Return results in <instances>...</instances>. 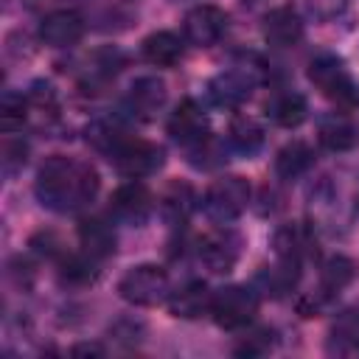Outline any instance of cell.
Listing matches in <instances>:
<instances>
[{
	"label": "cell",
	"mask_w": 359,
	"mask_h": 359,
	"mask_svg": "<svg viewBox=\"0 0 359 359\" xmlns=\"http://www.w3.org/2000/svg\"><path fill=\"white\" fill-rule=\"evenodd\" d=\"M272 247H275V255L278 258L303 264L306 258H311L317 252V233L306 222H289V224H280L275 230Z\"/></svg>",
	"instance_id": "8fae6325"
},
{
	"label": "cell",
	"mask_w": 359,
	"mask_h": 359,
	"mask_svg": "<svg viewBox=\"0 0 359 359\" xmlns=\"http://www.w3.org/2000/svg\"><path fill=\"white\" fill-rule=\"evenodd\" d=\"M84 17L73 8H59L42 17L39 22V39L50 48H70L84 36Z\"/></svg>",
	"instance_id": "7c38bea8"
},
{
	"label": "cell",
	"mask_w": 359,
	"mask_h": 359,
	"mask_svg": "<svg viewBox=\"0 0 359 359\" xmlns=\"http://www.w3.org/2000/svg\"><path fill=\"white\" fill-rule=\"evenodd\" d=\"M151 210H154V199H151V191L143 182H135V180L123 182L109 196V216L121 224L140 227V224L149 222Z\"/></svg>",
	"instance_id": "9c48e42d"
},
{
	"label": "cell",
	"mask_w": 359,
	"mask_h": 359,
	"mask_svg": "<svg viewBox=\"0 0 359 359\" xmlns=\"http://www.w3.org/2000/svg\"><path fill=\"white\" fill-rule=\"evenodd\" d=\"M79 241L84 247V252L90 258H109L118 247V236L112 230V224L101 216H90V219H81L79 224Z\"/></svg>",
	"instance_id": "ffe728a7"
},
{
	"label": "cell",
	"mask_w": 359,
	"mask_h": 359,
	"mask_svg": "<svg viewBox=\"0 0 359 359\" xmlns=\"http://www.w3.org/2000/svg\"><path fill=\"white\" fill-rule=\"evenodd\" d=\"M269 348H272V331L269 328H255V331H250V337H244V345H238L236 353L252 356V353H264Z\"/></svg>",
	"instance_id": "4dcf8cb0"
},
{
	"label": "cell",
	"mask_w": 359,
	"mask_h": 359,
	"mask_svg": "<svg viewBox=\"0 0 359 359\" xmlns=\"http://www.w3.org/2000/svg\"><path fill=\"white\" fill-rule=\"evenodd\" d=\"M165 95H168V90H165V81L163 79H157V76H140L129 87V109L137 118H146L149 121V118L157 115V109H163Z\"/></svg>",
	"instance_id": "ac0fdd59"
},
{
	"label": "cell",
	"mask_w": 359,
	"mask_h": 359,
	"mask_svg": "<svg viewBox=\"0 0 359 359\" xmlns=\"http://www.w3.org/2000/svg\"><path fill=\"white\" fill-rule=\"evenodd\" d=\"M306 115H309V104H306V95L297 90H278L266 101V118L283 129L300 126Z\"/></svg>",
	"instance_id": "d6986e66"
},
{
	"label": "cell",
	"mask_w": 359,
	"mask_h": 359,
	"mask_svg": "<svg viewBox=\"0 0 359 359\" xmlns=\"http://www.w3.org/2000/svg\"><path fill=\"white\" fill-rule=\"evenodd\" d=\"M210 297H213V292L202 280H188L168 294V311L182 320H196L205 311L210 314Z\"/></svg>",
	"instance_id": "e0dca14e"
},
{
	"label": "cell",
	"mask_w": 359,
	"mask_h": 359,
	"mask_svg": "<svg viewBox=\"0 0 359 359\" xmlns=\"http://www.w3.org/2000/svg\"><path fill=\"white\" fill-rule=\"evenodd\" d=\"M250 194H252V191H250V182H247L244 177H236V174L219 177V180H213V182L208 185V191H205V196H202V208H205V213H208L213 222L227 224V222L238 219V216L247 210Z\"/></svg>",
	"instance_id": "8992f818"
},
{
	"label": "cell",
	"mask_w": 359,
	"mask_h": 359,
	"mask_svg": "<svg viewBox=\"0 0 359 359\" xmlns=\"http://www.w3.org/2000/svg\"><path fill=\"white\" fill-rule=\"evenodd\" d=\"M25 121H28V98L8 90L3 95V101H0V123H3V129L6 132H14Z\"/></svg>",
	"instance_id": "f1b7e54d"
},
{
	"label": "cell",
	"mask_w": 359,
	"mask_h": 359,
	"mask_svg": "<svg viewBox=\"0 0 359 359\" xmlns=\"http://www.w3.org/2000/svg\"><path fill=\"white\" fill-rule=\"evenodd\" d=\"M325 351L331 356H359V309H345L334 317Z\"/></svg>",
	"instance_id": "2e32d148"
},
{
	"label": "cell",
	"mask_w": 359,
	"mask_h": 359,
	"mask_svg": "<svg viewBox=\"0 0 359 359\" xmlns=\"http://www.w3.org/2000/svg\"><path fill=\"white\" fill-rule=\"evenodd\" d=\"M227 25H230V17L224 8L199 3L182 17V36L196 48H213L227 34Z\"/></svg>",
	"instance_id": "ba28073f"
},
{
	"label": "cell",
	"mask_w": 359,
	"mask_h": 359,
	"mask_svg": "<svg viewBox=\"0 0 359 359\" xmlns=\"http://www.w3.org/2000/svg\"><path fill=\"white\" fill-rule=\"evenodd\" d=\"M194 202H196L194 188L188 182H180L177 180V182H171L165 188V194L160 199V210H163V216L168 222H185L191 216V210H194Z\"/></svg>",
	"instance_id": "484cf974"
},
{
	"label": "cell",
	"mask_w": 359,
	"mask_h": 359,
	"mask_svg": "<svg viewBox=\"0 0 359 359\" xmlns=\"http://www.w3.org/2000/svg\"><path fill=\"white\" fill-rule=\"evenodd\" d=\"M264 39L272 48H294L303 39V20L294 8L278 6L264 17Z\"/></svg>",
	"instance_id": "9a60e30c"
},
{
	"label": "cell",
	"mask_w": 359,
	"mask_h": 359,
	"mask_svg": "<svg viewBox=\"0 0 359 359\" xmlns=\"http://www.w3.org/2000/svg\"><path fill=\"white\" fill-rule=\"evenodd\" d=\"M309 81L334 104L353 109L359 107V84L348 73L345 62L334 53H317L309 62Z\"/></svg>",
	"instance_id": "3957f363"
},
{
	"label": "cell",
	"mask_w": 359,
	"mask_h": 359,
	"mask_svg": "<svg viewBox=\"0 0 359 359\" xmlns=\"http://www.w3.org/2000/svg\"><path fill=\"white\" fill-rule=\"evenodd\" d=\"M303 6H306V11H309L314 20L328 22V20H334L337 14H342L345 0H303Z\"/></svg>",
	"instance_id": "f546056e"
},
{
	"label": "cell",
	"mask_w": 359,
	"mask_h": 359,
	"mask_svg": "<svg viewBox=\"0 0 359 359\" xmlns=\"http://www.w3.org/2000/svg\"><path fill=\"white\" fill-rule=\"evenodd\" d=\"M356 275H359V264L351 255H331L320 269V292L334 297L345 286H351Z\"/></svg>",
	"instance_id": "cb8c5ba5"
},
{
	"label": "cell",
	"mask_w": 359,
	"mask_h": 359,
	"mask_svg": "<svg viewBox=\"0 0 359 359\" xmlns=\"http://www.w3.org/2000/svg\"><path fill=\"white\" fill-rule=\"evenodd\" d=\"M118 294L132 306H157L171 294L168 275L157 264H137L118 280Z\"/></svg>",
	"instance_id": "52a82bcc"
},
{
	"label": "cell",
	"mask_w": 359,
	"mask_h": 359,
	"mask_svg": "<svg viewBox=\"0 0 359 359\" xmlns=\"http://www.w3.org/2000/svg\"><path fill=\"white\" fill-rule=\"evenodd\" d=\"M264 81V67L258 59L247 56V59H238L233 62L227 70H222L219 76H213L208 81V98L216 104V107H224V109H236L241 107L252 90Z\"/></svg>",
	"instance_id": "7a4b0ae2"
},
{
	"label": "cell",
	"mask_w": 359,
	"mask_h": 359,
	"mask_svg": "<svg viewBox=\"0 0 359 359\" xmlns=\"http://www.w3.org/2000/svg\"><path fill=\"white\" fill-rule=\"evenodd\" d=\"M109 163L129 180H140V177H149L154 171L163 168V160H165V151L163 146L157 143H149V140H140V137H132V135H121L112 149L107 151Z\"/></svg>",
	"instance_id": "277c9868"
},
{
	"label": "cell",
	"mask_w": 359,
	"mask_h": 359,
	"mask_svg": "<svg viewBox=\"0 0 359 359\" xmlns=\"http://www.w3.org/2000/svg\"><path fill=\"white\" fill-rule=\"evenodd\" d=\"M297 278H300V264L278 258V264L261 266V269L255 272L252 289H255V292H264V294H269V297H283L286 292H292V289L297 286Z\"/></svg>",
	"instance_id": "44dd1931"
},
{
	"label": "cell",
	"mask_w": 359,
	"mask_h": 359,
	"mask_svg": "<svg viewBox=\"0 0 359 359\" xmlns=\"http://www.w3.org/2000/svg\"><path fill=\"white\" fill-rule=\"evenodd\" d=\"M311 165H314V151H311V146L303 143V140L286 143V146L278 151V157H275V174H278L280 180H297V177H303Z\"/></svg>",
	"instance_id": "d4e9b609"
},
{
	"label": "cell",
	"mask_w": 359,
	"mask_h": 359,
	"mask_svg": "<svg viewBox=\"0 0 359 359\" xmlns=\"http://www.w3.org/2000/svg\"><path fill=\"white\" fill-rule=\"evenodd\" d=\"M196 252H199V261L210 272L222 275V272H230L236 266V261L241 255V238L233 230H213V233H205L199 238Z\"/></svg>",
	"instance_id": "30bf717a"
},
{
	"label": "cell",
	"mask_w": 359,
	"mask_h": 359,
	"mask_svg": "<svg viewBox=\"0 0 359 359\" xmlns=\"http://www.w3.org/2000/svg\"><path fill=\"white\" fill-rule=\"evenodd\" d=\"M98 185V171L87 160L50 154L36 171L34 194L53 213H76L95 199Z\"/></svg>",
	"instance_id": "6da1fadb"
},
{
	"label": "cell",
	"mask_w": 359,
	"mask_h": 359,
	"mask_svg": "<svg viewBox=\"0 0 359 359\" xmlns=\"http://www.w3.org/2000/svg\"><path fill=\"white\" fill-rule=\"evenodd\" d=\"M25 143L22 140H17V143H11V140H6L3 143V171L6 174H14L17 168H22L25 165Z\"/></svg>",
	"instance_id": "1f68e13d"
},
{
	"label": "cell",
	"mask_w": 359,
	"mask_h": 359,
	"mask_svg": "<svg viewBox=\"0 0 359 359\" xmlns=\"http://www.w3.org/2000/svg\"><path fill=\"white\" fill-rule=\"evenodd\" d=\"M188 151V163L194 165V168H216V165H222L227 157V149H224V143L219 140V137H213V135H208V137H202L199 143H194V146H188L185 149Z\"/></svg>",
	"instance_id": "4316f807"
},
{
	"label": "cell",
	"mask_w": 359,
	"mask_h": 359,
	"mask_svg": "<svg viewBox=\"0 0 359 359\" xmlns=\"http://www.w3.org/2000/svg\"><path fill=\"white\" fill-rule=\"evenodd\" d=\"M140 53L154 67H174L182 59V39L174 31H154L140 42Z\"/></svg>",
	"instance_id": "7402d4cb"
},
{
	"label": "cell",
	"mask_w": 359,
	"mask_h": 359,
	"mask_svg": "<svg viewBox=\"0 0 359 359\" xmlns=\"http://www.w3.org/2000/svg\"><path fill=\"white\" fill-rule=\"evenodd\" d=\"M109 334H112L118 342L135 345V342L140 339V334H143V325H140V323H135V320H118V323L109 328Z\"/></svg>",
	"instance_id": "d6a6232c"
},
{
	"label": "cell",
	"mask_w": 359,
	"mask_h": 359,
	"mask_svg": "<svg viewBox=\"0 0 359 359\" xmlns=\"http://www.w3.org/2000/svg\"><path fill=\"white\" fill-rule=\"evenodd\" d=\"M70 353H73V356H101L104 348L95 345V342H79V345L70 348Z\"/></svg>",
	"instance_id": "836d02e7"
},
{
	"label": "cell",
	"mask_w": 359,
	"mask_h": 359,
	"mask_svg": "<svg viewBox=\"0 0 359 359\" xmlns=\"http://www.w3.org/2000/svg\"><path fill=\"white\" fill-rule=\"evenodd\" d=\"M168 135H171L182 149H188V146L199 143L202 137H208L210 132H208V115H205V109H202L194 98L180 101L177 109H174L171 118H168Z\"/></svg>",
	"instance_id": "4fadbf2b"
},
{
	"label": "cell",
	"mask_w": 359,
	"mask_h": 359,
	"mask_svg": "<svg viewBox=\"0 0 359 359\" xmlns=\"http://www.w3.org/2000/svg\"><path fill=\"white\" fill-rule=\"evenodd\" d=\"M264 146V126L250 115H236L227 126V149L252 157Z\"/></svg>",
	"instance_id": "603a6c76"
},
{
	"label": "cell",
	"mask_w": 359,
	"mask_h": 359,
	"mask_svg": "<svg viewBox=\"0 0 359 359\" xmlns=\"http://www.w3.org/2000/svg\"><path fill=\"white\" fill-rule=\"evenodd\" d=\"M95 258H90L87 252L84 255H65L62 258V280L65 283H73V286H87L95 280V266H93Z\"/></svg>",
	"instance_id": "83f0119b"
},
{
	"label": "cell",
	"mask_w": 359,
	"mask_h": 359,
	"mask_svg": "<svg viewBox=\"0 0 359 359\" xmlns=\"http://www.w3.org/2000/svg\"><path fill=\"white\" fill-rule=\"evenodd\" d=\"M317 140L328 151H351L359 143V123L348 112H328L317 123Z\"/></svg>",
	"instance_id": "5bb4252c"
},
{
	"label": "cell",
	"mask_w": 359,
	"mask_h": 359,
	"mask_svg": "<svg viewBox=\"0 0 359 359\" xmlns=\"http://www.w3.org/2000/svg\"><path fill=\"white\" fill-rule=\"evenodd\" d=\"M258 314V292L252 286H222L210 297V317L224 331L247 328Z\"/></svg>",
	"instance_id": "5b68a950"
}]
</instances>
